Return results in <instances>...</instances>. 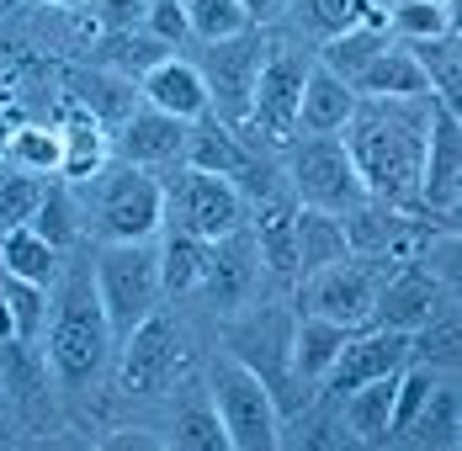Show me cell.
Instances as JSON below:
<instances>
[{
	"mask_svg": "<svg viewBox=\"0 0 462 451\" xmlns=\"http://www.w3.org/2000/svg\"><path fill=\"white\" fill-rule=\"evenodd\" d=\"M48 5H80V0H48Z\"/></svg>",
	"mask_w": 462,
	"mask_h": 451,
	"instance_id": "cell-49",
	"label": "cell"
},
{
	"mask_svg": "<svg viewBox=\"0 0 462 451\" xmlns=\"http://www.w3.org/2000/svg\"><path fill=\"white\" fill-rule=\"evenodd\" d=\"M0 271L27 276V281L48 287V281H53V271H59V250H53V244H48L32 224H16V228H5V244H0Z\"/></svg>",
	"mask_w": 462,
	"mask_h": 451,
	"instance_id": "cell-28",
	"label": "cell"
},
{
	"mask_svg": "<svg viewBox=\"0 0 462 451\" xmlns=\"http://www.w3.org/2000/svg\"><path fill=\"white\" fill-rule=\"evenodd\" d=\"M0 292H5V303H11V318H16V340H22V345H32V340L43 335L48 287L27 281V276H11V271H0Z\"/></svg>",
	"mask_w": 462,
	"mask_h": 451,
	"instance_id": "cell-30",
	"label": "cell"
},
{
	"mask_svg": "<svg viewBox=\"0 0 462 451\" xmlns=\"http://www.w3.org/2000/svg\"><path fill=\"white\" fill-rule=\"evenodd\" d=\"M255 244L277 276H298V202H282L272 191L255 197Z\"/></svg>",
	"mask_w": 462,
	"mask_h": 451,
	"instance_id": "cell-21",
	"label": "cell"
},
{
	"mask_svg": "<svg viewBox=\"0 0 462 451\" xmlns=\"http://www.w3.org/2000/svg\"><path fill=\"white\" fill-rule=\"evenodd\" d=\"M176 446L186 451H229V430L218 419V409H186L176 419Z\"/></svg>",
	"mask_w": 462,
	"mask_h": 451,
	"instance_id": "cell-37",
	"label": "cell"
},
{
	"mask_svg": "<svg viewBox=\"0 0 462 451\" xmlns=\"http://www.w3.org/2000/svg\"><path fill=\"white\" fill-rule=\"evenodd\" d=\"M106 446H112V451H149L154 441H143V436H112Z\"/></svg>",
	"mask_w": 462,
	"mask_h": 451,
	"instance_id": "cell-44",
	"label": "cell"
},
{
	"mask_svg": "<svg viewBox=\"0 0 462 451\" xmlns=\"http://www.w3.org/2000/svg\"><path fill=\"white\" fill-rule=\"evenodd\" d=\"M261 64H266V43L250 38V32H234V38H218V43L202 48V69L197 75L208 86V106L224 117V128H245L250 123Z\"/></svg>",
	"mask_w": 462,
	"mask_h": 451,
	"instance_id": "cell-6",
	"label": "cell"
},
{
	"mask_svg": "<svg viewBox=\"0 0 462 451\" xmlns=\"http://www.w3.org/2000/svg\"><path fill=\"white\" fill-rule=\"evenodd\" d=\"M91 5H96L101 32H134L143 22V5H149V0H91Z\"/></svg>",
	"mask_w": 462,
	"mask_h": 451,
	"instance_id": "cell-43",
	"label": "cell"
},
{
	"mask_svg": "<svg viewBox=\"0 0 462 451\" xmlns=\"http://www.w3.org/2000/svg\"><path fill=\"white\" fill-rule=\"evenodd\" d=\"M441 303H447V287H441L430 271L410 266V271H399V276H388V281H377L372 318H377L383 329H404V335H415L420 324H436Z\"/></svg>",
	"mask_w": 462,
	"mask_h": 451,
	"instance_id": "cell-15",
	"label": "cell"
},
{
	"mask_svg": "<svg viewBox=\"0 0 462 451\" xmlns=\"http://www.w3.org/2000/svg\"><path fill=\"white\" fill-rule=\"evenodd\" d=\"M106 59L117 64V75H149L160 59H171V43L149 38V32H106Z\"/></svg>",
	"mask_w": 462,
	"mask_h": 451,
	"instance_id": "cell-32",
	"label": "cell"
},
{
	"mask_svg": "<svg viewBox=\"0 0 462 451\" xmlns=\"http://www.w3.org/2000/svg\"><path fill=\"white\" fill-rule=\"evenodd\" d=\"M143 32L176 48L186 32H191V22H186V0H149V5H143Z\"/></svg>",
	"mask_w": 462,
	"mask_h": 451,
	"instance_id": "cell-40",
	"label": "cell"
},
{
	"mask_svg": "<svg viewBox=\"0 0 462 451\" xmlns=\"http://www.w3.org/2000/svg\"><path fill=\"white\" fill-rule=\"evenodd\" d=\"M186 165L191 170H208V176H239L245 165H250V149L239 143L234 128L224 123H202V128H191L186 133Z\"/></svg>",
	"mask_w": 462,
	"mask_h": 451,
	"instance_id": "cell-24",
	"label": "cell"
},
{
	"mask_svg": "<svg viewBox=\"0 0 462 451\" xmlns=\"http://www.w3.org/2000/svg\"><path fill=\"white\" fill-rule=\"evenodd\" d=\"M0 414H5V377H0Z\"/></svg>",
	"mask_w": 462,
	"mask_h": 451,
	"instance_id": "cell-48",
	"label": "cell"
},
{
	"mask_svg": "<svg viewBox=\"0 0 462 451\" xmlns=\"http://www.w3.org/2000/svg\"><path fill=\"white\" fill-rule=\"evenodd\" d=\"M351 112H356L351 80H340V75L324 69V64H309V75H303V101H298V128H309V133H340V128L351 123Z\"/></svg>",
	"mask_w": 462,
	"mask_h": 451,
	"instance_id": "cell-18",
	"label": "cell"
},
{
	"mask_svg": "<svg viewBox=\"0 0 462 451\" xmlns=\"http://www.w3.org/2000/svg\"><path fill=\"white\" fill-rule=\"evenodd\" d=\"M404 38H441V32H452V16H447V5H430V0H399V11L388 16Z\"/></svg>",
	"mask_w": 462,
	"mask_h": 451,
	"instance_id": "cell-39",
	"label": "cell"
},
{
	"mask_svg": "<svg viewBox=\"0 0 462 451\" xmlns=\"http://www.w3.org/2000/svg\"><path fill=\"white\" fill-rule=\"evenodd\" d=\"M351 86H356V96H367V101H425L430 96V80H425V69L410 59V48H383Z\"/></svg>",
	"mask_w": 462,
	"mask_h": 451,
	"instance_id": "cell-19",
	"label": "cell"
},
{
	"mask_svg": "<svg viewBox=\"0 0 462 451\" xmlns=\"http://www.w3.org/2000/svg\"><path fill=\"white\" fill-rule=\"evenodd\" d=\"M106 340H112V324H106V308L96 298V276H75L53 308V329H48V356H53V372L64 382H91L101 372V356H106Z\"/></svg>",
	"mask_w": 462,
	"mask_h": 451,
	"instance_id": "cell-4",
	"label": "cell"
},
{
	"mask_svg": "<svg viewBox=\"0 0 462 451\" xmlns=\"http://www.w3.org/2000/svg\"><path fill=\"white\" fill-rule=\"evenodd\" d=\"M186 22H191V32L202 38V43H218V38H234V32H245V5L239 0H186Z\"/></svg>",
	"mask_w": 462,
	"mask_h": 451,
	"instance_id": "cell-33",
	"label": "cell"
},
{
	"mask_svg": "<svg viewBox=\"0 0 462 451\" xmlns=\"http://www.w3.org/2000/svg\"><path fill=\"white\" fill-rule=\"evenodd\" d=\"M0 340H16V318H11V303L0 292Z\"/></svg>",
	"mask_w": 462,
	"mask_h": 451,
	"instance_id": "cell-46",
	"label": "cell"
},
{
	"mask_svg": "<svg viewBox=\"0 0 462 451\" xmlns=\"http://www.w3.org/2000/svg\"><path fill=\"white\" fill-rule=\"evenodd\" d=\"M362 16H367V0H309V22H314V32H324V38L356 27Z\"/></svg>",
	"mask_w": 462,
	"mask_h": 451,
	"instance_id": "cell-42",
	"label": "cell"
},
{
	"mask_svg": "<svg viewBox=\"0 0 462 451\" xmlns=\"http://www.w3.org/2000/svg\"><path fill=\"white\" fill-rule=\"evenodd\" d=\"M11 133H16V128H11V117H5V112H0V149H5V143H11Z\"/></svg>",
	"mask_w": 462,
	"mask_h": 451,
	"instance_id": "cell-47",
	"label": "cell"
},
{
	"mask_svg": "<svg viewBox=\"0 0 462 451\" xmlns=\"http://www.w3.org/2000/svg\"><path fill=\"white\" fill-rule=\"evenodd\" d=\"M425 128L430 123L404 112L399 101H372V106L356 101V112L346 123V154H351V165H356L372 202H388V207H404V213L420 202Z\"/></svg>",
	"mask_w": 462,
	"mask_h": 451,
	"instance_id": "cell-1",
	"label": "cell"
},
{
	"mask_svg": "<svg viewBox=\"0 0 462 451\" xmlns=\"http://www.w3.org/2000/svg\"><path fill=\"white\" fill-rule=\"evenodd\" d=\"M383 48H388V16H383L377 5H367V16H362L356 27H346V32L324 38L319 64H324V69H335L340 80H356V75L367 69Z\"/></svg>",
	"mask_w": 462,
	"mask_h": 451,
	"instance_id": "cell-20",
	"label": "cell"
},
{
	"mask_svg": "<svg viewBox=\"0 0 462 451\" xmlns=\"http://www.w3.org/2000/svg\"><path fill=\"white\" fill-rule=\"evenodd\" d=\"M64 176L69 180H86L96 176L101 165H106V133H101V117L96 112H86L80 101H69V112H64Z\"/></svg>",
	"mask_w": 462,
	"mask_h": 451,
	"instance_id": "cell-23",
	"label": "cell"
},
{
	"mask_svg": "<svg viewBox=\"0 0 462 451\" xmlns=\"http://www.w3.org/2000/svg\"><path fill=\"white\" fill-rule=\"evenodd\" d=\"M202 271H208V239L176 228V234L160 244V281H165L171 292H191V287H202Z\"/></svg>",
	"mask_w": 462,
	"mask_h": 451,
	"instance_id": "cell-29",
	"label": "cell"
},
{
	"mask_svg": "<svg viewBox=\"0 0 462 451\" xmlns=\"http://www.w3.org/2000/svg\"><path fill=\"white\" fill-rule=\"evenodd\" d=\"M38 197H43V180L32 176V170H22V176H0V228L27 224V218L38 213Z\"/></svg>",
	"mask_w": 462,
	"mask_h": 451,
	"instance_id": "cell-38",
	"label": "cell"
},
{
	"mask_svg": "<svg viewBox=\"0 0 462 451\" xmlns=\"http://www.w3.org/2000/svg\"><path fill=\"white\" fill-rule=\"evenodd\" d=\"M303 75H309V64L298 53H266L261 80H255V106H250V123L245 128H261L272 143H292L298 138Z\"/></svg>",
	"mask_w": 462,
	"mask_h": 451,
	"instance_id": "cell-10",
	"label": "cell"
},
{
	"mask_svg": "<svg viewBox=\"0 0 462 451\" xmlns=\"http://www.w3.org/2000/svg\"><path fill=\"white\" fill-rule=\"evenodd\" d=\"M176 218H181L186 234L197 239H224L245 224V197L229 176H208V170H186L181 186H176Z\"/></svg>",
	"mask_w": 462,
	"mask_h": 451,
	"instance_id": "cell-11",
	"label": "cell"
},
{
	"mask_svg": "<svg viewBox=\"0 0 462 451\" xmlns=\"http://www.w3.org/2000/svg\"><path fill=\"white\" fill-rule=\"evenodd\" d=\"M11 154L22 160V170H59L64 165V138L48 133V128H16L11 133Z\"/></svg>",
	"mask_w": 462,
	"mask_h": 451,
	"instance_id": "cell-36",
	"label": "cell"
},
{
	"mask_svg": "<svg viewBox=\"0 0 462 451\" xmlns=\"http://www.w3.org/2000/svg\"><path fill=\"white\" fill-rule=\"evenodd\" d=\"M462 202V138H457V112L430 101V128H425V160H420V202L452 224Z\"/></svg>",
	"mask_w": 462,
	"mask_h": 451,
	"instance_id": "cell-8",
	"label": "cell"
},
{
	"mask_svg": "<svg viewBox=\"0 0 462 451\" xmlns=\"http://www.w3.org/2000/svg\"><path fill=\"white\" fill-rule=\"evenodd\" d=\"M139 96L154 106V112H171V117H181V123H197L202 112H208V86H202V75H197V64H186V59H160L149 75L139 80Z\"/></svg>",
	"mask_w": 462,
	"mask_h": 451,
	"instance_id": "cell-16",
	"label": "cell"
},
{
	"mask_svg": "<svg viewBox=\"0 0 462 451\" xmlns=\"http://www.w3.org/2000/svg\"><path fill=\"white\" fill-rule=\"evenodd\" d=\"M27 224L38 228L53 250H69V244H75V202H69V191H64V186H43L38 213H32Z\"/></svg>",
	"mask_w": 462,
	"mask_h": 451,
	"instance_id": "cell-34",
	"label": "cell"
},
{
	"mask_svg": "<svg viewBox=\"0 0 462 451\" xmlns=\"http://www.w3.org/2000/svg\"><path fill=\"white\" fill-rule=\"evenodd\" d=\"M160 250L149 239H112L96 261V298L106 308L112 335H134L143 318L154 314V298H160Z\"/></svg>",
	"mask_w": 462,
	"mask_h": 451,
	"instance_id": "cell-2",
	"label": "cell"
},
{
	"mask_svg": "<svg viewBox=\"0 0 462 451\" xmlns=\"http://www.w3.org/2000/svg\"><path fill=\"white\" fill-rule=\"evenodd\" d=\"M410 356H420V366H457V324H420V340H410Z\"/></svg>",
	"mask_w": 462,
	"mask_h": 451,
	"instance_id": "cell-41",
	"label": "cell"
},
{
	"mask_svg": "<svg viewBox=\"0 0 462 451\" xmlns=\"http://www.w3.org/2000/svg\"><path fill=\"white\" fill-rule=\"evenodd\" d=\"M346 340H351L346 324L319 318V314H303V324L292 329V366H298L303 377H324V372L335 366V356H340Z\"/></svg>",
	"mask_w": 462,
	"mask_h": 451,
	"instance_id": "cell-27",
	"label": "cell"
},
{
	"mask_svg": "<svg viewBox=\"0 0 462 451\" xmlns=\"http://www.w3.org/2000/svg\"><path fill=\"white\" fill-rule=\"evenodd\" d=\"M181 366V335L176 324H165L160 314H149L128 335V351H123V388L128 393H165L171 377Z\"/></svg>",
	"mask_w": 462,
	"mask_h": 451,
	"instance_id": "cell-13",
	"label": "cell"
},
{
	"mask_svg": "<svg viewBox=\"0 0 462 451\" xmlns=\"http://www.w3.org/2000/svg\"><path fill=\"white\" fill-rule=\"evenodd\" d=\"M430 366H399V377H393V414H388V436H404L410 430V419L420 414V404L430 399Z\"/></svg>",
	"mask_w": 462,
	"mask_h": 451,
	"instance_id": "cell-35",
	"label": "cell"
},
{
	"mask_svg": "<svg viewBox=\"0 0 462 451\" xmlns=\"http://www.w3.org/2000/svg\"><path fill=\"white\" fill-rule=\"evenodd\" d=\"M165 218V186L143 165H117L101 186V234L106 239H149Z\"/></svg>",
	"mask_w": 462,
	"mask_h": 451,
	"instance_id": "cell-7",
	"label": "cell"
},
{
	"mask_svg": "<svg viewBox=\"0 0 462 451\" xmlns=\"http://www.w3.org/2000/svg\"><path fill=\"white\" fill-rule=\"evenodd\" d=\"M393 377H399V372L372 377V382H362V388H351V393H346V430H351V441L377 446V441L388 436V414H393Z\"/></svg>",
	"mask_w": 462,
	"mask_h": 451,
	"instance_id": "cell-25",
	"label": "cell"
},
{
	"mask_svg": "<svg viewBox=\"0 0 462 451\" xmlns=\"http://www.w3.org/2000/svg\"><path fill=\"white\" fill-rule=\"evenodd\" d=\"M292 186H298L303 207H319V213H335V218H346L351 207L367 202V186H362L351 154H346V138L335 133H314L292 149Z\"/></svg>",
	"mask_w": 462,
	"mask_h": 451,
	"instance_id": "cell-5",
	"label": "cell"
},
{
	"mask_svg": "<svg viewBox=\"0 0 462 451\" xmlns=\"http://www.w3.org/2000/svg\"><path fill=\"white\" fill-rule=\"evenodd\" d=\"M410 361V335L404 329H367V335H351L346 345H340V356L335 366L324 372V388L335 393V399H346L351 388H362L372 377H388V372H399Z\"/></svg>",
	"mask_w": 462,
	"mask_h": 451,
	"instance_id": "cell-12",
	"label": "cell"
},
{
	"mask_svg": "<svg viewBox=\"0 0 462 451\" xmlns=\"http://www.w3.org/2000/svg\"><path fill=\"white\" fill-rule=\"evenodd\" d=\"M245 5V16H255V22H266L272 11H277V0H239Z\"/></svg>",
	"mask_w": 462,
	"mask_h": 451,
	"instance_id": "cell-45",
	"label": "cell"
},
{
	"mask_svg": "<svg viewBox=\"0 0 462 451\" xmlns=\"http://www.w3.org/2000/svg\"><path fill=\"white\" fill-rule=\"evenodd\" d=\"M430 5H447V0H430Z\"/></svg>",
	"mask_w": 462,
	"mask_h": 451,
	"instance_id": "cell-50",
	"label": "cell"
},
{
	"mask_svg": "<svg viewBox=\"0 0 462 451\" xmlns=\"http://www.w3.org/2000/svg\"><path fill=\"white\" fill-rule=\"evenodd\" d=\"M340 261H351L346 224L319 207H298V276H314V271L340 266Z\"/></svg>",
	"mask_w": 462,
	"mask_h": 451,
	"instance_id": "cell-22",
	"label": "cell"
},
{
	"mask_svg": "<svg viewBox=\"0 0 462 451\" xmlns=\"http://www.w3.org/2000/svg\"><path fill=\"white\" fill-rule=\"evenodd\" d=\"M372 298H377V266L367 261H340V266H324L314 276H303V314L335 318L346 329H356L362 318H372Z\"/></svg>",
	"mask_w": 462,
	"mask_h": 451,
	"instance_id": "cell-9",
	"label": "cell"
},
{
	"mask_svg": "<svg viewBox=\"0 0 462 451\" xmlns=\"http://www.w3.org/2000/svg\"><path fill=\"white\" fill-rule=\"evenodd\" d=\"M255 271H261V244L245 234V224L224 234V239H213L208 244V271H202V287H208V298L234 314V308H245L250 303V292H255Z\"/></svg>",
	"mask_w": 462,
	"mask_h": 451,
	"instance_id": "cell-14",
	"label": "cell"
},
{
	"mask_svg": "<svg viewBox=\"0 0 462 451\" xmlns=\"http://www.w3.org/2000/svg\"><path fill=\"white\" fill-rule=\"evenodd\" d=\"M420 446H457V393L452 388H430V399L420 404V414L410 419V430Z\"/></svg>",
	"mask_w": 462,
	"mask_h": 451,
	"instance_id": "cell-31",
	"label": "cell"
},
{
	"mask_svg": "<svg viewBox=\"0 0 462 451\" xmlns=\"http://www.w3.org/2000/svg\"><path fill=\"white\" fill-rule=\"evenodd\" d=\"M186 133H191V123L149 106V112H134V117L123 123L117 154H123L128 165H165V160H181L186 154Z\"/></svg>",
	"mask_w": 462,
	"mask_h": 451,
	"instance_id": "cell-17",
	"label": "cell"
},
{
	"mask_svg": "<svg viewBox=\"0 0 462 451\" xmlns=\"http://www.w3.org/2000/svg\"><path fill=\"white\" fill-rule=\"evenodd\" d=\"M213 409L229 430V451H277L282 446V414L266 388V377L239 356L213 361Z\"/></svg>",
	"mask_w": 462,
	"mask_h": 451,
	"instance_id": "cell-3",
	"label": "cell"
},
{
	"mask_svg": "<svg viewBox=\"0 0 462 451\" xmlns=\"http://www.w3.org/2000/svg\"><path fill=\"white\" fill-rule=\"evenodd\" d=\"M69 86H75V101L96 112L101 123H128L134 117V101H139V90L128 75H101V69H75L69 75Z\"/></svg>",
	"mask_w": 462,
	"mask_h": 451,
	"instance_id": "cell-26",
	"label": "cell"
}]
</instances>
